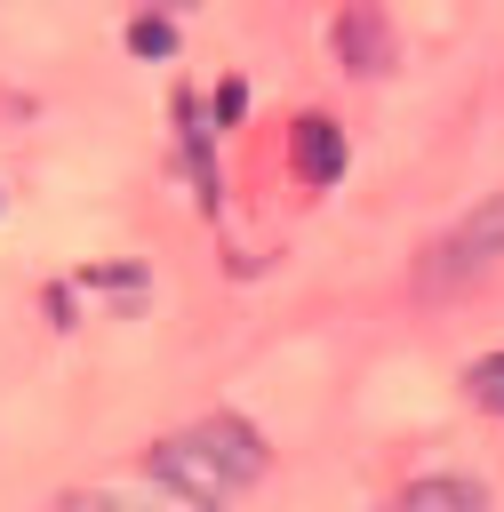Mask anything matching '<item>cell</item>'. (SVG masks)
Here are the masks:
<instances>
[{"label":"cell","mask_w":504,"mask_h":512,"mask_svg":"<svg viewBox=\"0 0 504 512\" xmlns=\"http://www.w3.org/2000/svg\"><path fill=\"white\" fill-rule=\"evenodd\" d=\"M144 472H152L168 496H184L192 512H224L232 496H248V488L264 480V432H256L248 416H200V424L152 440Z\"/></svg>","instance_id":"cell-1"},{"label":"cell","mask_w":504,"mask_h":512,"mask_svg":"<svg viewBox=\"0 0 504 512\" xmlns=\"http://www.w3.org/2000/svg\"><path fill=\"white\" fill-rule=\"evenodd\" d=\"M504 256V192H488V200H472L432 248H424V288H464V280H480L488 264Z\"/></svg>","instance_id":"cell-2"},{"label":"cell","mask_w":504,"mask_h":512,"mask_svg":"<svg viewBox=\"0 0 504 512\" xmlns=\"http://www.w3.org/2000/svg\"><path fill=\"white\" fill-rule=\"evenodd\" d=\"M336 56H344V72L376 80V72L392 64V24H384V8H344V16H336Z\"/></svg>","instance_id":"cell-3"},{"label":"cell","mask_w":504,"mask_h":512,"mask_svg":"<svg viewBox=\"0 0 504 512\" xmlns=\"http://www.w3.org/2000/svg\"><path fill=\"white\" fill-rule=\"evenodd\" d=\"M296 176L304 184H336L344 176V136H336V120H296Z\"/></svg>","instance_id":"cell-4"},{"label":"cell","mask_w":504,"mask_h":512,"mask_svg":"<svg viewBox=\"0 0 504 512\" xmlns=\"http://www.w3.org/2000/svg\"><path fill=\"white\" fill-rule=\"evenodd\" d=\"M400 512H488V496H480V480H464V472H424V480H408Z\"/></svg>","instance_id":"cell-5"},{"label":"cell","mask_w":504,"mask_h":512,"mask_svg":"<svg viewBox=\"0 0 504 512\" xmlns=\"http://www.w3.org/2000/svg\"><path fill=\"white\" fill-rule=\"evenodd\" d=\"M464 392L488 408V416H504V352H488V360H472L464 368Z\"/></svg>","instance_id":"cell-6"},{"label":"cell","mask_w":504,"mask_h":512,"mask_svg":"<svg viewBox=\"0 0 504 512\" xmlns=\"http://www.w3.org/2000/svg\"><path fill=\"white\" fill-rule=\"evenodd\" d=\"M128 40H136V56H168V40H176V32H168L160 16H144V24L128 32Z\"/></svg>","instance_id":"cell-7"},{"label":"cell","mask_w":504,"mask_h":512,"mask_svg":"<svg viewBox=\"0 0 504 512\" xmlns=\"http://www.w3.org/2000/svg\"><path fill=\"white\" fill-rule=\"evenodd\" d=\"M56 512H128V504H120V496H64Z\"/></svg>","instance_id":"cell-8"}]
</instances>
